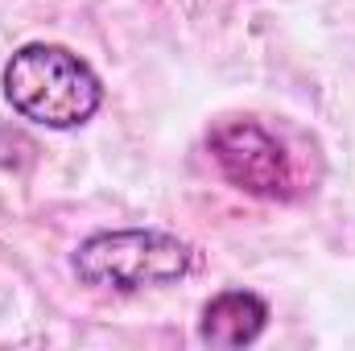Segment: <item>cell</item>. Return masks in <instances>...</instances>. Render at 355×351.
Segmentation results:
<instances>
[{"label": "cell", "mask_w": 355, "mask_h": 351, "mask_svg": "<svg viewBox=\"0 0 355 351\" xmlns=\"http://www.w3.org/2000/svg\"><path fill=\"white\" fill-rule=\"evenodd\" d=\"M211 157L219 166V174L227 178L236 190L268 198V203H289L297 194V178L293 162L285 153V145L257 120H219L207 137Z\"/></svg>", "instance_id": "3"}, {"label": "cell", "mask_w": 355, "mask_h": 351, "mask_svg": "<svg viewBox=\"0 0 355 351\" xmlns=\"http://www.w3.org/2000/svg\"><path fill=\"white\" fill-rule=\"evenodd\" d=\"M268 306L252 289H223L202 306L198 318V339L211 348H248L265 335Z\"/></svg>", "instance_id": "4"}, {"label": "cell", "mask_w": 355, "mask_h": 351, "mask_svg": "<svg viewBox=\"0 0 355 351\" xmlns=\"http://www.w3.org/2000/svg\"><path fill=\"white\" fill-rule=\"evenodd\" d=\"M194 264H198L194 244L157 228L95 232L75 252L79 281L95 289H112V293H141L153 285H174L186 273H194Z\"/></svg>", "instance_id": "2"}, {"label": "cell", "mask_w": 355, "mask_h": 351, "mask_svg": "<svg viewBox=\"0 0 355 351\" xmlns=\"http://www.w3.org/2000/svg\"><path fill=\"white\" fill-rule=\"evenodd\" d=\"M4 99L17 116L42 128H79L103 103V87L87 62L54 42L21 46L4 67Z\"/></svg>", "instance_id": "1"}]
</instances>
